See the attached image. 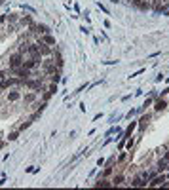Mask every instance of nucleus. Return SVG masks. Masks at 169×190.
Here are the masks:
<instances>
[{
    "label": "nucleus",
    "mask_w": 169,
    "mask_h": 190,
    "mask_svg": "<svg viewBox=\"0 0 169 190\" xmlns=\"http://www.w3.org/2000/svg\"><path fill=\"white\" fill-rule=\"evenodd\" d=\"M27 53H31L32 57H40V50H38V44H31L29 46V52Z\"/></svg>",
    "instance_id": "obj_6"
},
{
    "label": "nucleus",
    "mask_w": 169,
    "mask_h": 190,
    "mask_svg": "<svg viewBox=\"0 0 169 190\" xmlns=\"http://www.w3.org/2000/svg\"><path fill=\"white\" fill-rule=\"evenodd\" d=\"M17 137H19V131H13V133H10V137H8V139H10V141H15Z\"/></svg>",
    "instance_id": "obj_18"
},
{
    "label": "nucleus",
    "mask_w": 169,
    "mask_h": 190,
    "mask_svg": "<svg viewBox=\"0 0 169 190\" xmlns=\"http://www.w3.org/2000/svg\"><path fill=\"white\" fill-rule=\"evenodd\" d=\"M34 99H36V93H29V95H25V103H32Z\"/></svg>",
    "instance_id": "obj_15"
},
{
    "label": "nucleus",
    "mask_w": 169,
    "mask_h": 190,
    "mask_svg": "<svg viewBox=\"0 0 169 190\" xmlns=\"http://www.w3.org/2000/svg\"><path fill=\"white\" fill-rule=\"evenodd\" d=\"M148 120H150V116H148V114H146V116H143V118H141V120H139V122H141L139 125H141V128H144V124L148 122Z\"/></svg>",
    "instance_id": "obj_16"
},
{
    "label": "nucleus",
    "mask_w": 169,
    "mask_h": 190,
    "mask_svg": "<svg viewBox=\"0 0 169 190\" xmlns=\"http://www.w3.org/2000/svg\"><path fill=\"white\" fill-rule=\"evenodd\" d=\"M165 107H167V103H165L164 99H160V101L156 103V107H154V108H156V110H164Z\"/></svg>",
    "instance_id": "obj_14"
},
{
    "label": "nucleus",
    "mask_w": 169,
    "mask_h": 190,
    "mask_svg": "<svg viewBox=\"0 0 169 190\" xmlns=\"http://www.w3.org/2000/svg\"><path fill=\"white\" fill-rule=\"evenodd\" d=\"M150 105H152V99H146V101H144V105H143V108H146V107H150Z\"/></svg>",
    "instance_id": "obj_24"
},
{
    "label": "nucleus",
    "mask_w": 169,
    "mask_h": 190,
    "mask_svg": "<svg viewBox=\"0 0 169 190\" xmlns=\"http://www.w3.org/2000/svg\"><path fill=\"white\" fill-rule=\"evenodd\" d=\"M135 128H137V124H135V122H131V125H129V128H128V129H125V131H124V137H122V139H125V137H129V135H131V131H133V129H135Z\"/></svg>",
    "instance_id": "obj_12"
},
{
    "label": "nucleus",
    "mask_w": 169,
    "mask_h": 190,
    "mask_svg": "<svg viewBox=\"0 0 169 190\" xmlns=\"http://www.w3.org/2000/svg\"><path fill=\"white\" fill-rule=\"evenodd\" d=\"M34 31H36L38 34H48V32H50V29H48L46 25H36V27H34Z\"/></svg>",
    "instance_id": "obj_9"
},
{
    "label": "nucleus",
    "mask_w": 169,
    "mask_h": 190,
    "mask_svg": "<svg viewBox=\"0 0 169 190\" xmlns=\"http://www.w3.org/2000/svg\"><path fill=\"white\" fill-rule=\"evenodd\" d=\"M6 76H8V72H6V70H0V80H6Z\"/></svg>",
    "instance_id": "obj_21"
},
{
    "label": "nucleus",
    "mask_w": 169,
    "mask_h": 190,
    "mask_svg": "<svg viewBox=\"0 0 169 190\" xmlns=\"http://www.w3.org/2000/svg\"><path fill=\"white\" fill-rule=\"evenodd\" d=\"M165 179H167V177L161 173V175H158V177H154L152 182H148V185H150V186H165Z\"/></svg>",
    "instance_id": "obj_3"
},
{
    "label": "nucleus",
    "mask_w": 169,
    "mask_h": 190,
    "mask_svg": "<svg viewBox=\"0 0 169 190\" xmlns=\"http://www.w3.org/2000/svg\"><path fill=\"white\" fill-rule=\"evenodd\" d=\"M10 70H12L13 74H17L23 82H25V80H29V76H31V70H29V68H25V67H17V68H10Z\"/></svg>",
    "instance_id": "obj_2"
},
{
    "label": "nucleus",
    "mask_w": 169,
    "mask_h": 190,
    "mask_svg": "<svg viewBox=\"0 0 169 190\" xmlns=\"http://www.w3.org/2000/svg\"><path fill=\"white\" fill-rule=\"evenodd\" d=\"M131 185H133V186H144V185H146V181H144L143 177H137L135 181L131 182Z\"/></svg>",
    "instance_id": "obj_13"
},
{
    "label": "nucleus",
    "mask_w": 169,
    "mask_h": 190,
    "mask_svg": "<svg viewBox=\"0 0 169 190\" xmlns=\"http://www.w3.org/2000/svg\"><path fill=\"white\" fill-rule=\"evenodd\" d=\"M44 44H55V38L53 36H50V34H42V38H40Z\"/></svg>",
    "instance_id": "obj_10"
},
{
    "label": "nucleus",
    "mask_w": 169,
    "mask_h": 190,
    "mask_svg": "<svg viewBox=\"0 0 169 190\" xmlns=\"http://www.w3.org/2000/svg\"><path fill=\"white\" fill-rule=\"evenodd\" d=\"M4 89V80H0V91Z\"/></svg>",
    "instance_id": "obj_25"
},
{
    "label": "nucleus",
    "mask_w": 169,
    "mask_h": 190,
    "mask_svg": "<svg viewBox=\"0 0 169 190\" xmlns=\"http://www.w3.org/2000/svg\"><path fill=\"white\" fill-rule=\"evenodd\" d=\"M8 63H10V68L23 67V63H25V61H23V53H19V52H17V53L10 55V61H8Z\"/></svg>",
    "instance_id": "obj_1"
},
{
    "label": "nucleus",
    "mask_w": 169,
    "mask_h": 190,
    "mask_svg": "<svg viewBox=\"0 0 169 190\" xmlns=\"http://www.w3.org/2000/svg\"><path fill=\"white\" fill-rule=\"evenodd\" d=\"M25 86H29V88H32V89L42 88V80H25Z\"/></svg>",
    "instance_id": "obj_7"
},
{
    "label": "nucleus",
    "mask_w": 169,
    "mask_h": 190,
    "mask_svg": "<svg viewBox=\"0 0 169 190\" xmlns=\"http://www.w3.org/2000/svg\"><path fill=\"white\" fill-rule=\"evenodd\" d=\"M55 91H57V84H53V86L50 88V95H51V93H55Z\"/></svg>",
    "instance_id": "obj_23"
},
{
    "label": "nucleus",
    "mask_w": 169,
    "mask_h": 190,
    "mask_svg": "<svg viewBox=\"0 0 169 190\" xmlns=\"http://www.w3.org/2000/svg\"><path fill=\"white\" fill-rule=\"evenodd\" d=\"M19 84H23L21 78H6L4 80V89L6 88H12V86H19Z\"/></svg>",
    "instance_id": "obj_4"
},
{
    "label": "nucleus",
    "mask_w": 169,
    "mask_h": 190,
    "mask_svg": "<svg viewBox=\"0 0 169 190\" xmlns=\"http://www.w3.org/2000/svg\"><path fill=\"white\" fill-rule=\"evenodd\" d=\"M44 70H46L48 74H55V72H57V70H55V65L51 63V59H46L44 61Z\"/></svg>",
    "instance_id": "obj_5"
},
{
    "label": "nucleus",
    "mask_w": 169,
    "mask_h": 190,
    "mask_svg": "<svg viewBox=\"0 0 169 190\" xmlns=\"http://www.w3.org/2000/svg\"><path fill=\"white\" fill-rule=\"evenodd\" d=\"M38 50H40V55H51V50H50L48 46H44L42 42L38 44Z\"/></svg>",
    "instance_id": "obj_8"
},
{
    "label": "nucleus",
    "mask_w": 169,
    "mask_h": 190,
    "mask_svg": "<svg viewBox=\"0 0 169 190\" xmlns=\"http://www.w3.org/2000/svg\"><path fill=\"white\" fill-rule=\"evenodd\" d=\"M59 80H61V76H59V72H55V74L51 76V82H53V84H57Z\"/></svg>",
    "instance_id": "obj_17"
},
{
    "label": "nucleus",
    "mask_w": 169,
    "mask_h": 190,
    "mask_svg": "<svg viewBox=\"0 0 169 190\" xmlns=\"http://www.w3.org/2000/svg\"><path fill=\"white\" fill-rule=\"evenodd\" d=\"M167 82H169V78H167Z\"/></svg>",
    "instance_id": "obj_27"
},
{
    "label": "nucleus",
    "mask_w": 169,
    "mask_h": 190,
    "mask_svg": "<svg viewBox=\"0 0 169 190\" xmlns=\"http://www.w3.org/2000/svg\"><path fill=\"white\" fill-rule=\"evenodd\" d=\"M165 177H167V179H169V173H167V175H165Z\"/></svg>",
    "instance_id": "obj_26"
},
{
    "label": "nucleus",
    "mask_w": 169,
    "mask_h": 190,
    "mask_svg": "<svg viewBox=\"0 0 169 190\" xmlns=\"http://www.w3.org/2000/svg\"><path fill=\"white\" fill-rule=\"evenodd\" d=\"M122 181H124V177H122V175H118V177H116L114 181H112V182H114V185L118 186V185H120V182H122Z\"/></svg>",
    "instance_id": "obj_20"
},
{
    "label": "nucleus",
    "mask_w": 169,
    "mask_h": 190,
    "mask_svg": "<svg viewBox=\"0 0 169 190\" xmlns=\"http://www.w3.org/2000/svg\"><path fill=\"white\" fill-rule=\"evenodd\" d=\"M97 186H110V182H108V181H101V179H99V182H97Z\"/></svg>",
    "instance_id": "obj_19"
},
{
    "label": "nucleus",
    "mask_w": 169,
    "mask_h": 190,
    "mask_svg": "<svg viewBox=\"0 0 169 190\" xmlns=\"http://www.w3.org/2000/svg\"><path fill=\"white\" fill-rule=\"evenodd\" d=\"M21 99V95H19V91H12V93H8V101H19Z\"/></svg>",
    "instance_id": "obj_11"
},
{
    "label": "nucleus",
    "mask_w": 169,
    "mask_h": 190,
    "mask_svg": "<svg viewBox=\"0 0 169 190\" xmlns=\"http://www.w3.org/2000/svg\"><path fill=\"white\" fill-rule=\"evenodd\" d=\"M141 72H144V68H141V70H137V72H133V74H131V76H129V78H135V76H139V74H141Z\"/></svg>",
    "instance_id": "obj_22"
}]
</instances>
